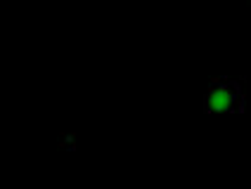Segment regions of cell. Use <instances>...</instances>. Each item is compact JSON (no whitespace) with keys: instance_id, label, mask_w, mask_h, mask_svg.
I'll list each match as a JSON object with an SVG mask.
<instances>
[{"instance_id":"cell-1","label":"cell","mask_w":251,"mask_h":189,"mask_svg":"<svg viewBox=\"0 0 251 189\" xmlns=\"http://www.w3.org/2000/svg\"><path fill=\"white\" fill-rule=\"evenodd\" d=\"M239 99H242V90H239L237 83L216 81L211 85L209 94H206V107H209L211 111L225 114V111H232V109L237 107Z\"/></svg>"}]
</instances>
